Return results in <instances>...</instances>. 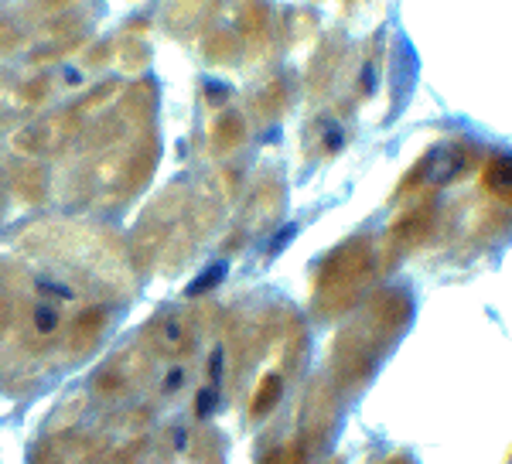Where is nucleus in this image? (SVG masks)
Segmentation results:
<instances>
[{
    "mask_svg": "<svg viewBox=\"0 0 512 464\" xmlns=\"http://www.w3.org/2000/svg\"><path fill=\"white\" fill-rule=\"evenodd\" d=\"M151 338L158 342V348L164 355H185L192 348V331H188L185 318L175 311L168 314H158L151 325Z\"/></svg>",
    "mask_w": 512,
    "mask_h": 464,
    "instance_id": "obj_1",
    "label": "nucleus"
},
{
    "mask_svg": "<svg viewBox=\"0 0 512 464\" xmlns=\"http://www.w3.org/2000/svg\"><path fill=\"white\" fill-rule=\"evenodd\" d=\"M103 328H106V311H99V308L82 311V318H76V325H72V335H69L72 352H89V348L99 342Z\"/></svg>",
    "mask_w": 512,
    "mask_h": 464,
    "instance_id": "obj_2",
    "label": "nucleus"
},
{
    "mask_svg": "<svg viewBox=\"0 0 512 464\" xmlns=\"http://www.w3.org/2000/svg\"><path fill=\"white\" fill-rule=\"evenodd\" d=\"M198 14V0H175V4L168 7V28L171 31H192V21Z\"/></svg>",
    "mask_w": 512,
    "mask_h": 464,
    "instance_id": "obj_3",
    "label": "nucleus"
},
{
    "mask_svg": "<svg viewBox=\"0 0 512 464\" xmlns=\"http://www.w3.org/2000/svg\"><path fill=\"white\" fill-rule=\"evenodd\" d=\"M212 137H216L219 147H233L239 144V137H243V123H239L236 113H226L216 120V127H212Z\"/></svg>",
    "mask_w": 512,
    "mask_h": 464,
    "instance_id": "obj_4",
    "label": "nucleus"
},
{
    "mask_svg": "<svg viewBox=\"0 0 512 464\" xmlns=\"http://www.w3.org/2000/svg\"><path fill=\"white\" fill-rule=\"evenodd\" d=\"M277 400H280V379L277 376H267L260 383V393L253 396V417H263V413H267Z\"/></svg>",
    "mask_w": 512,
    "mask_h": 464,
    "instance_id": "obj_5",
    "label": "nucleus"
},
{
    "mask_svg": "<svg viewBox=\"0 0 512 464\" xmlns=\"http://www.w3.org/2000/svg\"><path fill=\"white\" fill-rule=\"evenodd\" d=\"M18 185H21V192H31V202H38V198L45 195V174H41L38 164H24Z\"/></svg>",
    "mask_w": 512,
    "mask_h": 464,
    "instance_id": "obj_6",
    "label": "nucleus"
},
{
    "mask_svg": "<svg viewBox=\"0 0 512 464\" xmlns=\"http://www.w3.org/2000/svg\"><path fill=\"white\" fill-rule=\"evenodd\" d=\"M117 89H120V82H99V86L93 89V93H89V96L79 103V110H82V113L99 110V106H103L106 99H113V96H117Z\"/></svg>",
    "mask_w": 512,
    "mask_h": 464,
    "instance_id": "obj_7",
    "label": "nucleus"
},
{
    "mask_svg": "<svg viewBox=\"0 0 512 464\" xmlns=\"http://www.w3.org/2000/svg\"><path fill=\"white\" fill-rule=\"evenodd\" d=\"M72 0H31V18H52V14L65 11Z\"/></svg>",
    "mask_w": 512,
    "mask_h": 464,
    "instance_id": "obj_8",
    "label": "nucleus"
},
{
    "mask_svg": "<svg viewBox=\"0 0 512 464\" xmlns=\"http://www.w3.org/2000/svg\"><path fill=\"white\" fill-rule=\"evenodd\" d=\"M18 41H21V31L14 28L11 21L0 18V52H14V48H18Z\"/></svg>",
    "mask_w": 512,
    "mask_h": 464,
    "instance_id": "obj_9",
    "label": "nucleus"
},
{
    "mask_svg": "<svg viewBox=\"0 0 512 464\" xmlns=\"http://www.w3.org/2000/svg\"><path fill=\"white\" fill-rule=\"evenodd\" d=\"M45 93H48V82L38 79V82H31V89H24V99H28V103H38Z\"/></svg>",
    "mask_w": 512,
    "mask_h": 464,
    "instance_id": "obj_10",
    "label": "nucleus"
},
{
    "mask_svg": "<svg viewBox=\"0 0 512 464\" xmlns=\"http://www.w3.org/2000/svg\"><path fill=\"white\" fill-rule=\"evenodd\" d=\"M267 464H301V454H294V451H280V454H274Z\"/></svg>",
    "mask_w": 512,
    "mask_h": 464,
    "instance_id": "obj_11",
    "label": "nucleus"
}]
</instances>
